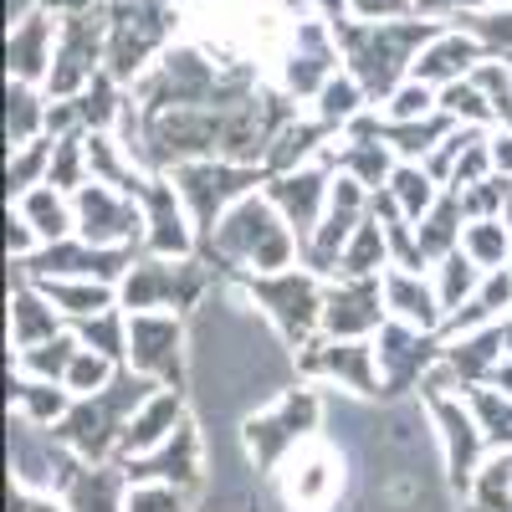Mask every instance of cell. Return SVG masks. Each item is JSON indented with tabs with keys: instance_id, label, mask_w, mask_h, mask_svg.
<instances>
[{
	"instance_id": "7a4b0ae2",
	"label": "cell",
	"mask_w": 512,
	"mask_h": 512,
	"mask_svg": "<svg viewBox=\"0 0 512 512\" xmlns=\"http://www.w3.org/2000/svg\"><path fill=\"white\" fill-rule=\"evenodd\" d=\"M210 241L221 246V256L231 267H256V272L292 267V251H297V231L282 221V210L272 200H256V195L236 200L216 221Z\"/></svg>"
},
{
	"instance_id": "484cf974",
	"label": "cell",
	"mask_w": 512,
	"mask_h": 512,
	"mask_svg": "<svg viewBox=\"0 0 512 512\" xmlns=\"http://www.w3.org/2000/svg\"><path fill=\"white\" fill-rule=\"evenodd\" d=\"M466 216V210H461V195L451 190V195H441L431 210H425V216H420V251H425V262H441V256H451L456 246H461V231L466 226H456Z\"/></svg>"
},
{
	"instance_id": "52a82bcc",
	"label": "cell",
	"mask_w": 512,
	"mask_h": 512,
	"mask_svg": "<svg viewBox=\"0 0 512 512\" xmlns=\"http://www.w3.org/2000/svg\"><path fill=\"white\" fill-rule=\"evenodd\" d=\"M313 425H318V400H313L308 390H292V395H282L272 410H262V415L246 420V451L256 456V466H262V472H277L287 451H297L303 441H313Z\"/></svg>"
},
{
	"instance_id": "1f68e13d",
	"label": "cell",
	"mask_w": 512,
	"mask_h": 512,
	"mask_svg": "<svg viewBox=\"0 0 512 512\" xmlns=\"http://www.w3.org/2000/svg\"><path fill=\"white\" fill-rule=\"evenodd\" d=\"M384 251H390V236H384V221H369L349 236L344 256H338V277H374L384 272Z\"/></svg>"
},
{
	"instance_id": "9a60e30c",
	"label": "cell",
	"mask_w": 512,
	"mask_h": 512,
	"mask_svg": "<svg viewBox=\"0 0 512 512\" xmlns=\"http://www.w3.org/2000/svg\"><path fill=\"white\" fill-rule=\"evenodd\" d=\"M303 369L308 374H328V379H344L349 390L359 395H379V349L369 338H328V344H303Z\"/></svg>"
},
{
	"instance_id": "603a6c76",
	"label": "cell",
	"mask_w": 512,
	"mask_h": 512,
	"mask_svg": "<svg viewBox=\"0 0 512 512\" xmlns=\"http://www.w3.org/2000/svg\"><path fill=\"white\" fill-rule=\"evenodd\" d=\"M123 477H128V472H123ZM123 477H118V472H108V466L82 461L77 472H72V482L62 487L67 512H123V507H128Z\"/></svg>"
},
{
	"instance_id": "f546056e",
	"label": "cell",
	"mask_w": 512,
	"mask_h": 512,
	"mask_svg": "<svg viewBox=\"0 0 512 512\" xmlns=\"http://www.w3.org/2000/svg\"><path fill=\"white\" fill-rule=\"evenodd\" d=\"M328 134H333V123H323V118H318V123H287L282 134L267 144V159H262V164L277 169V175H292V169L303 164Z\"/></svg>"
},
{
	"instance_id": "4316f807",
	"label": "cell",
	"mask_w": 512,
	"mask_h": 512,
	"mask_svg": "<svg viewBox=\"0 0 512 512\" xmlns=\"http://www.w3.org/2000/svg\"><path fill=\"white\" fill-rule=\"evenodd\" d=\"M21 216L36 226L41 241H62L77 226V205H67V195L57 185H36V190L21 195Z\"/></svg>"
},
{
	"instance_id": "ffe728a7",
	"label": "cell",
	"mask_w": 512,
	"mask_h": 512,
	"mask_svg": "<svg viewBox=\"0 0 512 512\" xmlns=\"http://www.w3.org/2000/svg\"><path fill=\"white\" fill-rule=\"evenodd\" d=\"M128 482H169V487H195L200 482V436L195 425L180 420V431L164 446L128 461Z\"/></svg>"
},
{
	"instance_id": "277c9868",
	"label": "cell",
	"mask_w": 512,
	"mask_h": 512,
	"mask_svg": "<svg viewBox=\"0 0 512 512\" xmlns=\"http://www.w3.org/2000/svg\"><path fill=\"white\" fill-rule=\"evenodd\" d=\"M175 185H180V200L190 210L195 231L210 236L226 210L251 195L256 169L251 164H231V159H190V164H175Z\"/></svg>"
},
{
	"instance_id": "5b68a950",
	"label": "cell",
	"mask_w": 512,
	"mask_h": 512,
	"mask_svg": "<svg viewBox=\"0 0 512 512\" xmlns=\"http://www.w3.org/2000/svg\"><path fill=\"white\" fill-rule=\"evenodd\" d=\"M251 297L267 308V318L282 328L287 344H308L313 328L323 323V292H318L313 272H297V267L256 272L251 277Z\"/></svg>"
},
{
	"instance_id": "4dcf8cb0",
	"label": "cell",
	"mask_w": 512,
	"mask_h": 512,
	"mask_svg": "<svg viewBox=\"0 0 512 512\" xmlns=\"http://www.w3.org/2000/svg\"><path fill=\"white\" fill-rule=\"evenodd\" d=\"M507 303H512V272H502V267H497V272L487 277V287L472 297V303L451 313V333H461V338H466V333H477V328H492V318H497Z\"/></svg>"
},
{
	"instance_id": "ac0fdd59",
	"label": "cell",
	"mask_w": 512,
	"mask_h": 512,
	"mask_svg": "<svg viewBox=\"0 0 512 512\" xmlns=\"http://www.w3.org/2000/svg\"><path fill=\"white\" fill-rule=\"evenodd\" d=\"M57 36H62V21L47 6L31 11L21 26H11V41H6L11 77L16 82H47L52 77V62H57Z\"/></svg>"
},
{
	"instance_id": "ba28073f",
	"label": "cell",
	"mask_w": 512,
	"mask_h": 512,
	"mask_svg": "<svg viewBox=\"0 0 512 512\" xmlns=\"http://www.w3.org/2000/svg\"><path fill=\"white\" fill-rule=\"evenodd\" d=\"M77 236L93 241V246H118L128 236H144V205L118 190V185H103V180H88L77 190Z\"/></svg>"
},
{
	"instance_id": "ee69618b",
	"label": "cell",
	"mask_w": 512,
	"mask_h": 512,
	"mask_svg": "<svg viewBox=\"0 0 512 512\" xmlns=\"http://www.w3.org/2000/svg\"><path fill=\"white\" fill-rule=\"evenodd\" d=\"M123 512H185V497L169 482H128V507Z\"/></svg>"
},
{
	"instance_id": "7bdbcfd3",
	"label": "cell",
	"mask_w": 512,
	"mask_h": 512,
	"mask_svg": "<svg viewBox=\"0 0 512 512\" xmlns=\"http://www.w3.org/2000/svg\"><path fill=\"white\" fill-rule=\"evenodd\" d=\"M472 410L482 420V431L492 446H512V395H487V390H472Z\"/></svg>"
},
{
	"instance_id": "7c38bea8",
	"label": "cell",
	"mask_w": 512,
	"mask_h": 512,
	"mask_svg": "<svg viewBox=\"0 0 512 512\" xmlns=\"http://www.w3.org/2000/svg\"><path fill=\"white\" fill-rule=\"evenodd\" d=\"M277 472H282V497L297 512H323L333 502V492H338V461L318 441H303L297 451H287Z\"/></svg>"
},
{
	"instance_id": "7dc6e473",
	"label": "cell",
	"mask_w": 512,
	"mask_h": 512,
	"mask_svg": "<svg viewBox=\"0 0 512 512\" xmlns=\"http://www.w3.org/2000/svg\"><path fill=\"white\" fill-rule=\"evenodd\" d=\"M354 16L359 21H400V16H415V0H354Z\"/></svg>"
},
{
	"instance_id": "bcb514c9",
	"label": "cell",
	"mask_w": 512,
	"mask_h": 512,
	"mask_svg": "<svg viewBox=\"0 0 512 512\" xmlns=\"http://www.w3.org/2000/svg\"><path fill=\"white\" fill-rule=\"evenodd\" d=\"M492 0H415V16H425V21H456V16H466V11H487Z\"/></svg>"
},
{
	"instance_id": "f1b7e54d",
	"label": "cell",
	"mask_w": 512,
	"mask_h": 512,
	"mask_svg": "<svg viewBox=\"0 0 512 512\" xmlns=\"http://www.w3.org/2000/svg\"><path fill=\"white\" fill-rule=\"evenodd\" d=\"M11 400H16V410L31 420V425H57L67 410H72V390L57 379V384H47V379H16L11 384Z\"/></svg>"
},
{
	"instance_id": "d4e9b609",
	"label": "cell",
	"mask_w": 512,
	"mask_h": 512,
	"mask_svg": "<svg viewBox=\"0 0 512 512\" xmlns=\"http://www.w3.org/2000/svg\"><path fill=\"white\" fill-rule=\"evenodd\" d=\"M466 512H512V446L487 456L466 487Z\"/></svg>"
},
{
	"instance_id": "f35d334b",
	"label": "cell",
	"mask_w": 512,
	"mask_h": 512,
	"mask_svg": "<svg viewBox=\"0 0 512 512\" xmlns=\"http://www.w3.org/2000/svg\"><path fill=\"white\" fill-rule=\"evenodd\" d=\"M441 108L451 113V118H466V123H497V108H492V98L477 88L472 77H461V82H446L441 88Z\"/></svg>"
},
{
	"instance_id": "5bb4252c",
	"label": "cell",
	"mask_w": 512,
	"mask_h": 512,
	"mask_svg": "<svg viewBox=\"0 0 512 512\" xmlns=\"http://www.w3.org/2000/svg\"><path fill=\"white\" fill-rule=\"evenodd\" d=\"M379 379L390 384V390H410V384L425 379V369L441 364L446 349H436L425 328H410V323H384L379 328Z\"/></svg>"
},
{
	"instance_id": "8fae6325",
	"label": "cell",
	"mask_w": 512,
	"mask_h": 512,
	"mask_svg": "<svg viewBox=\"0 0 512 512\" xmlns=\"http://www.w3.org/2000/svg\"><path fill=\"white\" fill-rule=\"evenodd\" d=\"M384 282L379 277H344L323 292V328L333 338H369L384 328Z\"/></svg>"
},
{
	"instance_id": "f6af8a7d",
	"label": "cell",
	"mask_w": 512,
	"mask_h": 512,
	"mask_svg": "<svg viewBox=\"0 0 512 512\" xmlns=\"http://www.w3.org/2000/svg\"><path fill=\"white\" fill-rule=\"evenodd\" d=\"M472 82H477V88L492 98L497 118H502V123H512V72H507L502 62H477Z\"/></svg>"
},
{
	"instance_id": "d6a6232c",
	"label": "cell",
	"mask_w": 512,
	"mask_h": 512,
	"mask_svg": "<svg viewBox=\"0 0 512 512\" xmlns=\"http://www.w3.org/2000/svg\"><path fill=\"white\" fill-rule=\"evenodd\" d=\"M390 195L400 200V210L410 221H420L425 210H431L441 195H436V175L425 164H415V159H405V164H395V175H390Z\"/></svg>"
},
{
	"instance_id": "cb8c5ba5",
	"label": "cell",
	"mask_w": 512,
	"mask_h": 512,
	"mask_svg": "<svg viewBox=\"0 0 512 512\" xmlns=\"http://www.w3.org/2000/svg\"><path fill=\"white\" fill-rule=\"evenodd\" d=\"M36 287L72 318H98L113 308V282H93V277H36Z\"/></svg>"
},
{
	"instance_id": "8992f818",
	"label": "cell",
	"mask_w": 512,
	"mask_h": 512,
	"mask_svg": "<svg viewBox=\"0 0 512 512\" xmlns=\"http://www.w3.org/2000/svg\"><path fill=\"white\" fill-rule=\"evenodd\" d=\"M205 287V267L195 262H175V256H154V262H134V272H128L118 282L128 313H169V308H190L195 297Z\"/></svg>"
},
{
	"instance_id": "f907efd6",
	"label": "cell",
	"mask_w": 512,
	"mask_h": 512,
	"mask_svg": "<svg viewBox=\"0 0 512 512\" xmlns=\"http://www.w3.org/2000/svg\"><path fill=\"white\" fill-rule=\"evenodd\" d=\"M492 384H497V390H502V395H512V359H507V364H497V374H492Z\"/></svg>"
},
{
	"instance_id": "ab89813d",
	"label": "cell",
	"mask_w": 512,
	"mask_h": 512,
	"mask_svg": "<svg viewBox=\"0 0 512 512\" xmlns=\"http://www.w3.org/2000/svg\"><path fill=\"white\" fill-rule=\"evenodd\" d=\"M82 344L98 349V354H108L113 364L128 359V318H118L113 308L98 313V318H82Z\"/></svg>"
},
{
	"instance_id": "2e32d148",
	"label": "cell",
	"mask_w": 512,
	"mask_h": 512,
	"mask_svg": "<svg viewBox=\"0 0 512 512\" xmlns=\"http://www.w3.org/2000/svg\"><path fill=\"white\" fill-rule=\"evenodd\" d=\"M431 415L441 420V436H446V466H451V487H472L477 477V466H482V446H487V431H482V420L477 410H466L456 400H441L431 395Z\"/></svg>"
},
{
	"instance_id": "7402d4cb",
	"label": "cell",
	"mask_w": 512,
	"mask_h": 512,
	"mask_svg": "<svg viewBox=\"0 0 512 512\" xmlns=\"http://www.w3.org/2000/svg\"><path fill=\"white\" fill-rule=\"evenodd\" d=\"M384 303L395 308V318L400 323H410V328H425L431 333L436 323H441V297L420 282V272H405V267H395V272H384Z\"/></svg>"
},
{
	"instance_id": "e0dca14e",
	"label": "cell",
	"mask_w": 512,
	"mask_h": 512,
	"mask_svg": "<svg viewBox=\"0 0 512 512\" xmlns=\"http://www.w3.org/2000/svg\"><path fill=\"white\" fill-rule=\"evenodd\" d=\"M482 41L472 36V31H461V26H451V31H436L425 47L415 52V67H410V77H420V82H431V88H446V82H461V77H472L477 72V62H482Z\"/></svg>"
},
{
	"instance_id": "c3c4849f",
	"label": "cell",
	"mask_w": 512,
	"mask_h": 512,
	"mask_svg": "<svg viewBox=\"0 0 512 512\" xmlns=\"http://www.w3.org/2000/svg\"><path fill=\"white\" fill-rule=\"evenodd\" d=\"M11 512H67V507H57L52 497H31V492H16V497H11Z\"/></svg>"
},
{
	"instance_id": "44dd1931",
	"label": "cell",
	"mask_w": 512,
	"mask_h": 512,
	"mask_svg": "<svg viewBox=\"0 0 512 512\" xmlns=\"http://www.w3.org/2000/svg\"><path fill=\"white\" fill-rule=\"evenodd\" d=\"M175 431H180V390H175V384H159V390L134 410V420H128L118 451L123 456H144V451L164 446Z\"/></svg>"
},
{
	"instance_id": "d6986e66",
	"label": "cell",
	"mask_w": 512,
	"mask_h": 512,
	"mask_svg": "<svg viewBox=\"0 0 512 512\" xmlns=\"http://www.w3.org/2000/svg\"><path fill=\"white\" fill-rule=\"evenodd\" d=\"M328 195H333V185H328V175H318V169H292V175L272 180V190H267V200L282 210V221L297 231V241H303V246L313 241V231L323 221Z\"/></svg>"
},
{
	"instance_id": "8d00e7d4",
	"label": "cell",
	"mask_w": 512,
	"mask_h": 512,
	"mask_svg": "<svg viewBox=\"0 0 512 512\" xmlns=\"http://www.w3.org/2000/svg\"><path fill=\"white\" fill-rule=\"evenodd\" d=\"M477 282H482V267L472 262V251H451V256H441V287H436V297H441V308L446 313H456L461 308V297H472L477 292Z\"/></svg>"
},
{
	"instance_id": "d590c367",
	"label": "cell",
	"mask_w": 512,
	"mask_h": 512,
	"mask_svg": "<svg viewBox=\"0 0 512 512\" xmlns=\"http://www.w3.org/2000/svg\"><path fill=\"white\" fill-rule=\"evenodd\" d=\"M31 88H36V82H16V77H11V113H6L11 149L31 144V139H36V128H47V103H41Z\"/></svg>"
},
{
	"instance_id": "6da1fadb",
	"label": "cell",
	"mask_w": 512,
	"mask_h": 512,
	"mask_svg": "<svg viewBox=\"0 0 512 512\" xmlns=\"http://www.w3.org/2000/svg\"><path fill=\"white\" fill-rule=\"evenodd\" d=\"M338 47L349 57V72L364 82V93L384 103L415 67V52L431 41L441 26L436 21H338Z\"/></svg>"
},
{
	"instance_id": "74e56055",
	"label": "cell",
	"mask_w": 512,
	"mask_h": 512,
	"mask_svg": "<svg viewBox=\"0 0 512 512\" xmlns=\"http://www.w3.org/2000/svg\"><path fill=\"white\" fill-rule=\"evenodd\" d=\"M77 338H47V344H36V349H21V369L26 374H36V379H62L67 384V369H72V359H77Z\"/></svg>"
},
{
	"instance_id": "60d3db41",
	"label": "cell",
	"mask_w": 512,
	"mask_h": 512,
	"mask_svg": "<svg viewBox=\"0 0 512 512\" xmlns=\"http://www.w3.org/2000/svg\"><path fill=\"white\" fill-rule=\"evenodd\" d=\"M113 374H118V369H113L108 354H98V349L82 344L77 359H72V369H67V390H72V395H98V390H108Z\"/></svg>"
},
{
	"instance_id": "b9f144b4",
	"label": "cell",
	"mask_w": 512,
	"mask_h": 512,
	"mask_svg": "<svg viewBox=\"0 0 512 512\" xmlns=\"http://www.w3.org/2000/svg\"><path fill=\"white\" fill-rule=\"evenodd\" d=\"M456 26L472 31L492 52H512V6H502V11H466V16H456Z\"/></svg>"
},
{
	"instance_id": "816d5d0a",
	"label": "cell",
	"mask_w": 512,
	"mask_h": 512,
	"mask_svg": "<svg viewBox=\"0 0 512 512\" xmlns=\"http://www.w3.org/2000/svg\"><path fill=\"white\" fill-rule=\"evenodd\" d=\"M497 6H512V0H497Z\"/></svg>"
},
{
	"instance_id": "30bf717a",
	"label": "cell",
	"mask_w": 512,
	"mask_h": 512,
	"mask_svg": "<svg viewBox=\"0 0 512 512\" xmlns=\"http://www.w3.org/2000/svg\"><path fill=\"white\" fill-rule=\"evenodd\" d=\"M364 226V180H338L328 195V210L313 231V241L303 246L313 272H338V256H344L349 236Z\"/></svg>"
},
{
	"instance_id": "e575fe53",
	"label": "cell",
	"mask_w": 512,
	"mask_h": 512,
	"mask_svg": "<svg viewBox=\"0 0 512 512\" xmlns=\"http://www.w3.org/2000/svg\"><path fill=\"white\" fill-rule=\"evenodd\" d=\"M507 216H487V221H472L461 231V251H472V262L477 267H502L507 262Z\"/></svg>"
},
{
	"instance_id": "83f0119b",
	"label": "cell",
	"mask_w": 512,
	"mask_h": 512,
	"mask_svg": "<svg viewBox=\"0 0 512 512\" xmlns=\"http://www.w3.org/2000/svg\"><path fill=\"white\" fill-rule=\"evenodd\" d=\"M52 297L47 292H31V287H21L16 292V308H11V344L16 349H36V344H47V338H57V313L47 308Z\"/></svg>"
},
{
	"instance_id": "3957f363",
	"label": "cell",
	"mask_w": 512,
	"mask_h": 512,
	"mask_svg": "<svg viewBox=\"0 0 512 512\" xmlns=\"http://www.w3.org/2000/svg\"><path fill=\"white\" fill-rule=\"evenodd\" d=\"M108 72L123 82H139L154 62V52H164L169 31H175V11L169 0H118L108 6Z\"/></svg>"
},
{
	"instance_id": "4fadbf2b",
	"label": "cell",
	"mask_w": 512,
	"mask_h": 512,
	"mask_svg": "<svg viewBox=\"0 0 512 512\" xmlns=\"http://www.w3.org/2000/svg\"><path fill=\"white\" fill-rule=\"evenodd\" d=\"M139 205H144V246L154 256H185L190 241H195V221L180 200V185H164V180H144L139 190Z\"/></svg>"
},
{
	"instance_id": "836d02e7",
	"label": "cell",
	"mask_w": 512,
	"mask_h": 512,
	"mask_svg": "<svg viewBox=\"0 0 512 512\" xmlns=\"http://www.w3.org/2000/svg\"><path fill=\"white\" fill-rule=\"evenodd\" d=\"M364 103H369V93H364V82H359L354 72H349V77H328L323 93H318V118L333 123V128H349Z\"/></svg>"
},
{
	"instance_id": "681fc988",
	"label": "cell",
	"mask_w": 512,
	"mask_h": 512,
	"mask_svg": "<svg viewBox=\"0 0 512 512\" xmlns=\"http://www.w3.org/2000/svg\"><path fill=\"white\" fill-rule=\"evenodd\" d=\"M492 164H497V175L512 180V134H497L492 139Z\"/></svg>"
},
{
	"instance_id": "9c48e42d",
	"label": "cell",
	"mask_w": 512,
	"mask_h": 512,
	"mask_svg": "<svg viewBox=\"0 0 512 512\" xmlns=\"http://www.w3.org/2000/svg\"><path fill=\"white\" fill-rule=\"evenodd\" d=\"M128 364L180 390V323H175V313H128Z\"/></svg>"
}]
</instances>
